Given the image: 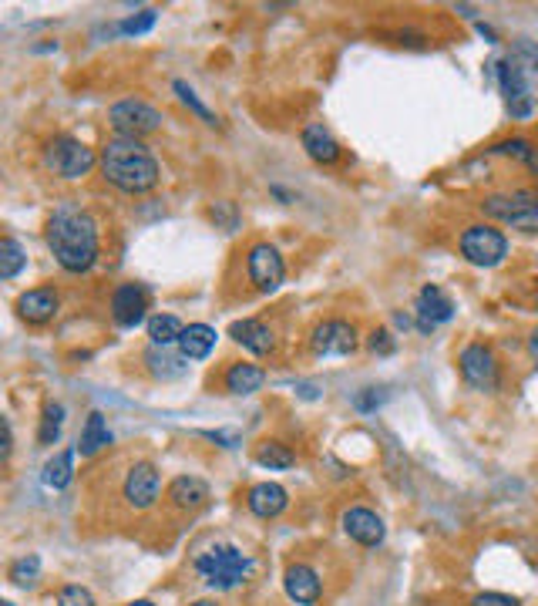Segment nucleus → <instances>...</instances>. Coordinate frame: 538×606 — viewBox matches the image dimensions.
Listing matches in <instances>:
<instances>
[{
    "instance_id": "nucleus-1",
    "label": "nucleus",
    "mask_w": 538,
    "mask_h": 606,
    "mask_svg": "<svg viewBox=\"0 0 538 606\" xmlns=\"http://www.w3.org/2000/svg\"><path fill=\"white\" fill-rule=\"evenodd\" d=\"M44 240H48L54 263H58L64 273H88L91 266L98 263V253H101L98 219L91 216L88 209L74 206V202H64V206H58L48 216Z\"/></svg>"
},
{
    "instance_id": "nucleus-2",
    "label": "nucleus",
    "mask_w": 538,
    "mask_h": 606,
    "mask_svg": "<svg viewBox=\"0 0 538 606\" xmlns=\"http://www.w3.org/2000/svg\"><path fill=\"white\" fill-rule=\"evenodd\" d=\"M98 169L108 186H115L125 196H145V192H152L162 182L159 159H155L142 139L111 135L98 149Z\"/></svg>"
},
{
    "instance_id": "nucleus-3",
    "label": "nucleus",
    "mask_w": 538,
    "mask_h": 606,
    "mask_svg": "<svg viewBox=\"0 0 538 606\" xmlns=\"http://www.w3.org/2000/svg\"><path fill=\"white\" fill-rule=\"evenodd\" d=\"M495 81L512 118H532L538 108V44L518 38L512 51L495 61Z\"/></svg>"
},
{
    "instance_id": "nucleus-4",
    "label": "nucleus",
    "mask_w": 538,
    "mask_h": 606,
    "mask_svg": "<svg viewBox=\"0 0 538 606\" xmlns=\"http://www.w3.org/2000/svg\"><path fill=\"white\" fill-rule=\"evenodd\" d=\"M192 566H196L199 580L216 593L236 590V586L253 580V573H256L253 556L243 553V549L233 543H216V546L202 549V553L192 559Z\"/></svg>"
},
{
    "instance_id": "nucleus-5",
    "label": "nucleus",
    "mask_w": 538,
    "mask_h": 606,
    "mask_svg": "<svg viewBox=\"0 0 538 606\" xmlns=\"http://www.w3.org/2000/svg\"><path fill=\"white\" fill-rule=\"evenodd\" d=\"M95 165H98V152L81 139H74V135H54V139L44 145V169H48L54 179L78 182L91 176Z\"/></svg>"
},
{
    "instance_id": "nucleus-6",
    "label": "nucleus",
    "mask_w": 538,
    "mask_h": 606,
    "mask_svg": "<svg viewBox=\"0 0 538 606\" xmlns=\"http://www.w3.org/2000/svg\"><path fill=\"white\" fill-rule=\"evenodd\" d=\"M458 250L471 266H481V270H491V266L505 263L508 256V236L495 223H471L461 229L458 236Z\"/></svg>"
},
{
    "instance_id": "nucleus-7",
    "label": "nucleus",
    "mask_w": 538,
    "mask_h": 606,
    "mask_svg": "<svg viewBox=\"0 0 538 606\" xmlns=\"http://www.w3.org/2000/svg\"><path fill=\"white\" fill-rule=\"evenodd\" d=\"M458 371L465 384H471L475 391L495 394L502 388V361H498L495 347L485 341H471L458 351Z\"/></svg>"
},
{
    "instance_id": "nucleus-8",
    "label": "nucleus",
    "mask_w": 538,
    "mask_h": 606,
    "mask_svg": "<svg viewBox=\"0 0 538 606\" xmlns=\"http://www.w3.org/2000/svg\"><path fill=\"white\" fill-rule=\"evenodd\" d=\"M162 112L155 105H148L145 98H122L108 108V125L122 139H145V135L159 132L162 128Z\"/></svg>"
},
{
    "instance_id": "nucleus-9",
    "label": "nucleus",
    "mask_w": 538,
    "mask_h": 606,
    "mask_svg": "<svg viewBox=\"0 0 538 606\" xmlns=\"http://www.w3.org/2000/svg\"><path fill=\"white\" fill-rule=\"evenodd\" d=\"M246 280L253 283L256 293H276L286 280V260L280 253V246H273L269 240H256L246 246Z\"/></svg>"
},
{
    "instance_id": "nucleus-10",
    "label": "nucleus",
    "mask_w": 538,
    "mask_h": 606,
    "mask_svg": "<svg viewBox=\"0 0 538 606\" xmlns=\"http://www.w3.org/2000/svg\"><path fill=\"white\" fill-rule=\"evenodd\" d=\"M159 495H162L159 465L148 462V458H135L122 479V502L132 512H148V509H155Z\"/></svg>"
},
{
    "instance_id": "nucleus-11",
    "label": "nucleus",
    "mask_w": 538,
    "mask_h": 606,
    "mask_svg": "<svg viewBox=\"0 0 538 606\" xmlns=\"http://www.w3.org/2000/svg\"><path fill=\"white\" fill-rule=\"evenodd\" d=\"M148 307H152V293H148L145 283H118L111 290V300H108V310H111V320L115 327L122 330H135L138 324H148Z\"/></svg>"
},
{
    "instance_id": "nucleus-12",
    "label": "nucleus",
    "mask_w": 538,
    "mask_h": 606,
    "mask_svg": "<svg viewBox=\"0 0 538 606\" xmlns=\"http://www.w3.org/2000/svg\"><path fill=\"white\" fill-rule=\"evenodd\" d=\"M357 347V327L343 317H327L310 330V351L317 357H350Z\"/></svg>"
},
{
    "instance_id": "nucleus-13",
    "label": "nucleus",
    "mask_w": 538,
    "mask_h": 606,
    "mask_svg": "<svg viewBox=\"0 0 538 606\" xmlns=\"http://www.w3.org/2000/svg\"><path fill=\"white\" fill-rule=\"evenodd\" d=\"M340 526L347 532L350 543H357L364 549H377L387 536L384 519H380L374 509H367V505H350V509H343Z\"/></svg>"
},
{
    "instance_id": "nucleus-14",
    "label": "nucleus",
    "mask_w": 538,
    "mask_h": 606,
    "mask_svg": "<svg viewBox=\"0 0 538 606\" xmlns=\"http://www.w3.org/2000/svg\"><path fill=\"white\" fill-rule=\"evenodd\" d=\"M14 310H17V317H21L24 324L44 327V324H51V320L58 317L61 293L54 290L51 283H44V287H31V290H24L21 297H17Z\"/></svg>"
},
{
    "instance_id": "nucleus-15",
    "label": "nucleus",
    "mask_w": 538,
    "mask_h": 606,
    "mask_svg": "<svg viewBox=\"0 0 538 606\" xmlns=\"http://www.w3.org/2000/svg\"><path fill=\"white\" fill-rule=\"evenodd\" d=\"M414 314H417V330H421V334H431L438 324H448L454 317V300L438 287V283H424V287L417 290Z\"/></svg>"
},
{
    "instance_id": "nucleus-16",
    "label": "nucleus",
    "mask_w": 538,
    "mask_h": 606,
    "mask_svg": "<svg viewBox=\"0 0 538 606\" xmlns=\"http://www.w3.org/2000/svg\"><path fill=\"white\" fill-rule=\"evenodd\" d=\"M283 590L296 606H317L323 600V580L310 563H290L283 573Z\"/></svg>"
},
{
    "instance_id": "nucleus-17",
    "label": "nucleus",
    "mask_w": 538,
    "mask_h": 606,
    "mask_svg": "<svg viewBox=\"0 0 538 606\" xmlns=\"http://www.w3.org/2000/svg\"><path fill=\"white\" fill-rule=\"evenodd\" d=\"M229 337H233L236 344H243L246 351L256 354V357H273V354H276V344H280L276 330L269 327L263 317H243V320H236V324L229 327Z\"/></svg>"
},
{
    "instance_id": "nucleus-18",
    "label": "nucleus",
    "mask_w": 538,
    "mask_h": 606,
    "mask_svg": "<svg viewBox=\"0 0 538 606\" xmlns=\"http://www.w3.org/2000/svg\"><path fill=\"white\" fill-rule=\"evenodd\" d=\"M209 485L199 475H175L165 489V505L175 512H199L209 502Z\"/></svg>"
},
{
    "instance_id": "nucleus-19",
    "label": "nucleus",
    "mask_w": 538,
    "mask_h": 606,
    "mask_svg": "<svg viewBox=\"0 0 538 606\" xmlns=\"http://www.w3.org/2000/svg\"><path fill=\"white\" fill-rule=\"evenodd\" d=\"M246 505L256 519H276L280 512H286V505H290V492H286L280 482H256L253 489L246 492Z\"/></svg>"
},
{
    "instance_id": "nucleus-20",
    "label": "nucleus",
    "mask_w": 538,
    "mask_h": 606,
    "mask_svg": "<svg viewBox=\"0 0 538 606\" xmlns=\"http://www.w3.org/2000/svg\"><path fill=\"white\" fill-rule=\"evenodd\" d=\"M266 384V371L253 361H233L222 371V388L236 398H246V394H256Z\"/></svg>"
},
{
    "instance_id": "nucleus-21",
    "label": "nucleus",
    "mask_w": 538,
    "mask_h": 606,
    "mask_svg": "<svg viewBox=\"0 0 538 606\" xmlns=\"http://www.w3.org/2000/svg\"><path fill=\"white\" fill-rule=\"evenodd\" d=\"M300 142H303L306 155H310L313 162H320V165H333V162L340 159V142L333 139L330 128H327V125H320V122L303 125Z\"/></svg>"
},
{
    "instance_id": "nucleus-22",
    "label": "nucleus",
    "mask_w": 538,
    "mask_h": 606,
    "mask_svg": "<svg viewBox=\"0 0 538 606\" xmlns=\"http://www.w3.org/2000/svg\"><path fill=\"white\" fill-rule=\"evenodd\" d=\"M142 361H145L148 374H152L155 381H175V378H182V374L189 371V361H185L182 354H175L172 347L148 344V351L142 354Z\"/></svg>"
},
{
    "instance_id": "nucleus-23",
    "label": "nucleus",
    "mask_w": 538,
    "mask_h": 606,
    "mask_svg": "<svg viewBox=\"0 0 538 606\" xmlns=\"http://www.w3.org/2000/svg\"><path fill=\"white\" fill-rule=\"evenodd\" d=\"M216 341H219V334H216V327H209V324H189L182 330V337H179V354L185 357V361H206V357L216 351Z\"/></svg>"
},
{
    "instance_id": "nucleus-24",
    "label": "nucleus",
    "mask_w": 538,
    "mask_h": 606,
    "mask_svg": "<svg viewBox=\"0 0 538 606\" xmlns=\"http://www.w3.org/2000/svg\"><path fill=\"white\" fill-rule=\"evenodd\" d=\"M111 442H115V435H111L105 415H101V411H91V415L85 418V425H81V435H78L81 458H95L101 448H108Z\"/></svg>"
},
{
    "instance_id": "nucleus-25",
    "label": "nucleus",
    "mask_w": 538,
    "mask_h": 606,
    "mask_svg": "<svg viewBox=\"0 0 538 606\" xmlns=\"http://www.w3.org/2000/svg\"><path fill=\"white\" fill-rule=\"evenodd\" d=\"M74 455H78V448H64V452L51 455L48 462H44L41 482L48 485V489L64 492L74 482Z\"/></svg>"
},
{
    "instance_id": "nucleus-26",
    "label": "nucleus",
    "mask_w": 538,
    "mask_h": 606,
    "mask_svg": "<svg viewBox=\"0 0 538 606\" xmlns=\"http://www.w3.org/2000/svg\"><path fill=\"white\" fill-rule=\"evenodd\" d=\"M145 330H148V344H155V347H175V344H179L185 324H182V320L175 317V314H152V317H148Z\"/></svg>"
},
{
    "instance_id": "nucleus-27",
    "label": "nucleus",
    "mask_w": 538,
    "mask_h": 606,
    "mask_svg": "<svg viewBox=\"0 0 538 606\" xmlns=\"http://www.w3.org/2000/svg\"><path fill=\"white\" fill-rule=\"evenodd\" d=\"M488 152H491V155H505V159L522 162L525 169H532L535 176H538V149H535V142H528V139H525V135H512V139L495 142Z\"/></svg>"
},
{
    "instance_id": "nucleus-28",
    "label": "nucleus",
    "mask_w": 538,
    "mask_h": 606,
    "mask_svg": "<svg viewBox=\"0 0 538 606\" xmlns=\"http://www.w3.org/2000/svg\"><path fill=\"white\" fill-rule=\"evenodd\" d=\"M505 226L515 229V233H525V236L538 233V192L535 189H522V196H518V209Z\"/></svg>"
},
{
    "instance_id": "nucleus-29",
    "label": "nucleus",
    "mask_w": 538,
    "mask_h": 606,
    "mask_svg": "<svg viewBox=\"0 0 538 606\" xmlns=\"http://www.w3.org/2000/svg\"><path fill=\"white\" fill-rule=\"evenodd\" d=\"M256 462L269 468V472H283V468L296 465V452L286 442H276V438H266V442L256 445Z\"/></svg>"
},
{
    "instance_id": "nucleus-30",
    "label": "nucleus",
    "mask_w": 538,
    "mask_h": 606,
    "mask_svg": "<svg viewBox=\"0 0 538 606\" xmlns=\"http://www.w3.org/2000/svg\"><path fill=\"white\" fill-rule=\"evenodd\" d=\"M61 428H64V404L61 401H48V404H44V411H41V425H37V445H41V448L58 445Z\"/></svg>"
},
{
    "instance_id": "nucleus-31",
    "label": "nucleus",
    "mask_w": 538,
    "mask_h": 606,
    "mask_svg": "<svg viewBox=\"0 0 538 606\" xmlns=\"http://www.w3.org/2000/svg\"><path fill=\"white\" fill-rule=\"evenodd\" d=\"M27 266V253L24 246L14 240V236H4L0 240V280H14Z\"/></svg>"
},
{
    "instance_id": "nucleus-32",
    "label": "nucleus",
    "mask_w": 538,
    "mask_h": 606,
    "mask_svg": "<svg viewBox=\"0 0 538 606\" xmlns=\"http://www.w3.org/2000/svg\"><path fill=\"white\" fill-rule=\"evenodd\" d=\"M7 580H11L14 586H21V590L34 586L37 580H41V556L27 553L21 559H14V563L7 566Z\"/></svg>"
},
{
    "instance_id": "nucleus-33",
    "label": "nucleus",
    "mask_w": 538,
    "mask_h": 606,
    "mask_svg": "<svg viewBox=\"0 0 538 606\" xmlns=\"http://www.w3.org/2000/svg\"><path fill=\"white\" fill-rule=\"evenodd\" d=\"M159 24V11L155 7H145L138 14H128L125 21L115 24V34H125V38H138V34H148L152 27Z\"/></svg>"
},
{
    "instance_id": "nucleus-34",
    "label": "nucleus",
    "mask_w": 538,
    "mask_h": 606,
    "mask_svg": "<svg viewBox=\"0 0 538 606\" xmlns=\"http://www.w3.org/2000/svg\"><path fill=\"white\" fill-rule=\"evenodd\" d=\"M172 91H175V95H179V101H182L185 108H189L192 115H199L202 122H206V125H212V128L219 125V115H216V112H209V108H206V105H202V101H199V95H196V91H192L189 85H185L182 78H175V81H172Z\"/></svg>"
},
{
    "instance_id": "nucleus-35",
    "label": "nucleus",
    "mask_w": 538,
    "mask_h": 606,
    "mask_svg": "<svg viewBox=\"0 0 538 606\" xmlns=\"http://www.w3.org/2000/svg\"><path fill=\"white\" fill-rule=\"evenodd\" d=\"M209 219L219 229H226V233H236V229L243 226V213H239V206H236V202H229V199H219L216 206L209 209Z\"/></svg>"
},
{
    "instance_id": "nucleus-36",
    "label": "nucleus",
    "mask_w": 538,
    "mask_h": 606,
    "mask_svg": "<svg viewBox=\"0 0 538 606\" xmlns=\"http://www.w3.org/2000/svg\"><path fill=\"white\" fill-rule=\"evenodd\" d=\"M54 606H98V600L91 596L88 586L68 583V586H61L58 596H54Z\"/></svg>"
},
{
    "instance_id": "nucleus-37",
    "label": "nucleus",
    "mask_w": 538,
    "mask_h": 606,
    "mask_svg": "<svg viewBox=\"0 0 538 606\" xmlns=\"http://www.w3.org/2000/svg\"><path fill=\"white\" fill-rule=\"evenodd\" d=\"M367 347H370V354L387 357V354H394V351H397V337H394L387 327H377V330H370Z\"/></svg>"
},
{
    "instance_id": "nucleus-38",
    "label": "nucleus",
    "mask_w": 538,
    "mask_h": 606,
    "mask_svg": "<svg viewBox=\"0 0 538 606\" xmlns=\"http://www.w3.org/2000/svg\"><path fill=\"white\" fill-rule=\"evenodd\" d=\"M380 401H384V394H377V388H364L354 398V408L360 411V415H370V411L380 408Z\"/></svg>"
},
{
    "instance_id": "nucleus-39",
    "label": "nucleus",
    "mask_w": 538,
    "mask_h": 606,
    "mask_svg": "<svg viewBox=\"0 0 538 606\" xmlns=\"http://www.w3.org/2000/svg\"><path fill=\"white\" fill-rule=\"evenodd\" d=\"M471 606H518V596H508V593H478L475 600H471Z\"/></svg>"
},
{
    "instance_id": "nucleus-40",
    "label": "nucleus",
    "mask_w": 538,
    "mask_h": 606,
    "mask_svg": "<svg viewBox=\"0 0 538 606\" xmlns=\"http://www.w3.org/2000/svg\"><path fill=\"white\" fill-rule=\"evenodd\" d=\"M206 438H212V442H219L222 448H236L239 445V435L236 431H202Z\"/></svg>"
},
{
    "instance_id": "nucleus-41",
    "label": "nucleus",
    "mask_w": 538,
    "mask_h": 606,
    "mask_svg": "<svg viewBox=\"0 0 538 606\" xmlns=\"http://www.w3.org/2000/svg\"><path fill=\"white\" fill-rule=\"evenodd\" d=\"M11 452H14V428L11 418H4V465L11 462Z\"/></svg>"
},
{
    "instance_id": "nucleus-42",
    "label": "nucleus",
    "mask_w": 538,
    "mask_h": 606,
    "mask_svg": "<svg viewBox=\"0 0 538 606\" xmlns=\"http://www.w3.org/2000/svg\"><path fill=\"white\" fill-rule=\"evenodd\" d=\"M528 357H532V361H535V367H538V327L532 330V334H528Z\"/></svg>"
},
{
    "instance_id": "nucleus-43",
    "label": "nucleus",
    "mask_w": 538,
    "mask_h": 606,
    "mask_svg": "<svg viewBox=\"0 0 538 606\" xmlns=\"http://www.w3.org/2000/svg\"><path fill=\"white\" fill-rule=\"evenodd\" d=\"M317 388H313V384H300V398H306V401H310V398H317Z\"/></svg>"
},
{
    "instance_id": "nucleus-44",
    "label": "nucleus",
    "mask_w": 538,
    "mask_h": 606,
    "mask_svg": "<svg viewBox=\"0 0 538 606\" xmlns=\"http://www.w3.org/2000/svg\"><path fill=\"white\" fill-rule=\"evenodd\" d=\"M394 324H397V327H404V330H407V324H411V317H404V314H397V317H394Z\"/></svg>"
},
{
    "instance_id": "nucleus-45",
    "label": "nucleus",
    "mask_w": 538,
    "mask_h": 606,
    "mask_svg": "<svg viewBox=\"0 0 538 606\" xmlns=\"http://www.w3.org/2000/svg\"><path fill=\"white\" fill-rule=\"evenodd\" d=\"M189 606H219L216 600H196V603H189Z\"/></svg>"
},
{
    "instance_id": "nucleus-46",
    "label": "nucleus",
    "mask_w": 538,
    "mask_h": 606,
    "mask_svg": "<svg viewBox=\"0 0 538 606\" xmlns=\"http://www.w3.org/2000/svg\"><path fill=\"white\" fill-rule=\"evenodd\" d=\"M128 606H155V603H152V600H132Z\"/></svg>"
},
{
    "instance_id": "nucleus-47",
    "label": "nucleus",
    "mask_w": 538,
    "mask_h": 606,
    "mask_svg": "<svg viewBox=\"0 0 538 606\" xmlns=\"http://www.w3.org/2000/svg\"><path fill=\"white\" fill-rule=\"evenodd\" d=\"M0 606H14V603H11V600H4V603H0Z\"/></svg>"
},
{
    "instance_id": "nucleus-48",
    "label": "nucleus",
    "mask_w": 538,
    "mask_h": 606,
    "mask_svg": "<svg viewBox=\"0 0 538 606\" xmlns=\"http://www.w3.org/2000/svg\"><path fill=\"white\" fill-rule=\"evenodd\" d=\"M535 314H538V297H535Z\"/></svg>"
}]
</instances>
